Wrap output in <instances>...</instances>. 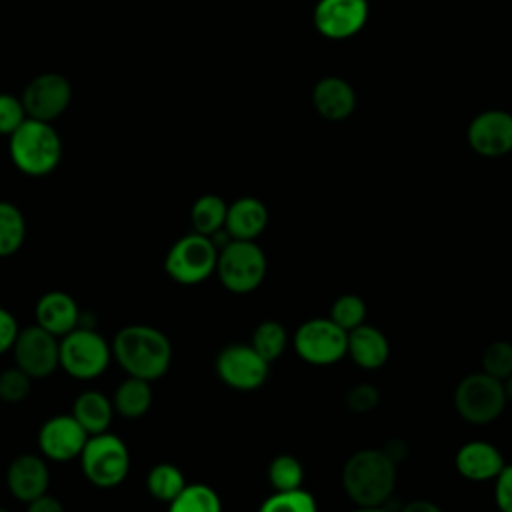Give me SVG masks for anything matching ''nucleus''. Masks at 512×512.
<instances>
[{
    "instance_id": "nucleus-24",
    "label": "nucleus",
    "mask_w": 512,
    "mask_h": 512,
    "mask_svg": "<svg viewBox=\"0 0 512 512\" xmlns=\"http://www.w3.org/2000/svg\"><path fill=\"white\" fill-rule=\"evenodd\" d=\"M226 212H228V204L220 196L202 194L200 198L194 200V204L190 208L192 232L212 238L216 232L224 230Z\"/></svg>"
},
{
    "instance_id": "nucleus-10",
    "label": "nucleus",
    "mask_w": 512,
    "mask_h": 512,
    "mask_svg": "<svg viewBox=\"0 0 512 512\" xmlns=\"http://www.w3.org/2000/svg\"><path fill=\"white\" fill-rule=\"evenodd\" d=\"M214 370L228 388L252 392L266 382L270 364L250 344L232 342L216 354Z\"/></svg>"
},
{
    "instance_id": "nucleus-16",
    "label": "nucleus",
    "mask_w": 512,
    "mask_h": 512,
    "mask_svg": "<svg viewBox=\"0 0 512 512\" xmlns=\"http://www.w3.org/2000/svg\"><path fill=\"white\" fill-rule=\"evenodd\" d=\"M6 486L10 494L24 504L46 494L50 486V472L46 460L32 452L14 456L6 468Z\"/></svg>"
},
{
    "instance_id": "nucleus-25",
    "label": "nucleus",
    "mask_w": 512,
    "mask_h": 512,
    "mask_svg": "<svg viewBox=\"0 0 512 512\" xmlns=\"http://www.w3.org/2000/svg\"><path fill=\"white\" fill-rule=\"evenodd\" d=\"M26 240V218L22 210L8 202L0 200V258L16 254Z\"/></svg>"
},
{
    "instance_id": "nucleus-20",
    "label": "nucleus",
    "mask_w": 512,
    "mask_h": 512,
    "mask_svg": "<svg viewBox=\"0 0 512 512\" xmlns=\"http://www.w3.org/2000/svg\"><path fill=\"white\" fill-rule=\"evenodd\" d=\"M504 466L500 450L484 440L466 442L456 452V470L472 482L496 480Z\"/></svg>"
},
{
    "instance_id": "nucleus-39",
    "label": "nucleus",
    "mask_w": 512,
    "mask_h": 512,
    "mask_svg": "<svg viewBox=\"0 0 512 512\" xmlns=\"http://www.w3.org/2000/svg\"><path fill=\"white\" fill-rule=\"evenodd\" d=\"M382 450H384V454H386L394 464L402 462V460L408 456V446H406V442H404L402 438H392V440H388Z\"/></svg>"
},
{
    "instance_id": "nucleus-42",
    "label": "nucleus",
    "mask_w": 512,
    "mask_h": 512,
    "mask_svg": "<svg viewBox=\"0 0 512 512\" xmlns=\"http://www.w3.org/2000/svg\"><path fill=\"white\" fill-rule=\"evenodd\" d=\"M504 390H506V398L512 402V374L504 380Z\"/></svg>"
},
{
    "instance_id": "nucleus-13",
    "label": "nucleus",
    "mask_w": 512,
    "mask_h": 512,
    "mask_svg": "<svg viewBox=\"0 0 512 512\" xmlns=\"http://www.w3.org/2000/svg\"><path fill=\"white\" fill-rule=\"evenodd\" d=\"M368 20L366 0H318L312 12L314 28L328 40L356 36Z\"/></svg>"
},
{
    "instance_id": "nucleus-41",
    "label": "nucleus",
    "mask_w": 512,
    "mask_h": 512,
    "mask_svg": "<svg viewBox=\"0 0 512 512\" xmlns=\"http://www.w3.org/2000/svg\"><path fill=\"white\" fill-rule=\"evenodd\" d=\"M352 512H394V510L380 504V506H356Z\"/></svg>"
},
{
    "instance_id": "nucleus-37",
    "label": "nucleus",
    "mask_w": 512,
    "mask_h": 512,
    "mask_svg": "<svg viewBox=\"0 0 512 512\" xmlns=\"http://www.w3.org/2000/svg\"><path fill=\"white\" fill-rule=\"evenodd\" d=\"M18 332H20V326H18L16 316L10 310L0 306V356L4 352L12 350Z\"/></svg>"
},
{
    "instance_id": "nucleus-17",
    "label": "nucleus",
    "mask_w": 512,
    "mask_h": 512,
    "mask_svg": "<svg viewBox=\"0 0 512 512\" xmlns=\"http://www.w3.org/2000/svg\"><path fill=\"white\" fill-rule=\"evenodd\" d=\"M34 316L36 324L56 338H62L80 326L78 302L62 290L44 292L34 306Z\"/></svg>"
},
{
    "instance_id": "nucleus-19",
    "label": "nucleus",
    "mask_w": 512,
    "mask_h": 512,
    "mask_svg": "<svg viewBox=\"0 0 512 512\" xmlns=\"http://www.w3.org/2000/svg\"><path fill=\"white\" fill-rule=\"evenodd\" d=\"M268 226V208L260 198L242 196L228 204L224 232L230 240H256Z\"/></svg>"
},
{
    "instance_id": "nucleus-40",
    "label": "nucleus",
    "mask_w": 512,
    "mask_h": 512,
    "mask_svg": "<svg viewBox=\"0 0 512 512\" xmlns=\"http://www.w3.org/2000/svg\"><path fill=\"white\" fill-rule=\"evenodd\" d=\"M400 512H442L438 504L430 502V500H412V502H406Z\"/></svg>"
},
{
    "instance_id": "nucleus-43",
    "label": "nucleus",
    "mask_w": 512,
    "mask_h": 512,
    "mask_svg": "<svg viewBox=\"0 0 512 512\" xmlns=\"http://www.w3.org/2000/svg\"><path fill=\"white\" fill-rule=\"evenodd\" d=\"M0 512H10L8 508H4V506H0Z\"/></svg>"
},
{
    "instance_id": "nucleus-11",
    "label": "nucleus",
    "mask_w": 512,
    "mask_h": 512,
    "mask_svg": "<svg viewBox=\"0 0 512 512\" xmlns=\"http://www.w3.org/2000/svg\"><path fill=\"white\" fill-rule=\"evenodd\" d=\"M14 366L24 370L32 380H42L60 368V338L38 324L20 328L12 346Z\"/></svg>"
},
{
    "instance_id": "nucleus-5",
    "label": "nucleus",
    "mask_w": 512,
    "mask_h": 512,
    "mask_svg": "<svg viewBox=\"0 0 512 512\" xmlns=\"http://www.w3.org/2000/svg\"><path fill=\"white\" fill-rule=\"evenodd\" d=\"M112 342L88 326H78L60 338V368L76 380H94L112 360Z\"/></svg>"
},
{
    "instance_id": "nucleus-33",
    "label": "nucleus",
    "mask_w": 512,
    "mask_h": 512,
    "mask_svg": "<svg viewBox=\"0 0 512 512\" xmlns=\"http://www.w3.org/2000/svg\"><path fill=\"white\" fill-rule=\"evenodd\" d=\"M32 388V378L18 366L4 368L0 372V400L8 404H18L28 398Z\"/></svg>"
},
{
    "instance_id": "nucleus-34",
    "label": "nucleus",
    "mask_w": 512,
    "mask_h": 512,
    "mask_svg": "<svg viewBox=\"0 0 512 512\" xmlns=\"http://www.w3.org/2000/svg\"><path fill=\"white\" fill-rule=\"evenodd\" d=\"M28 118L22 98L0 92V136H10Z\"/></svg>"
},
{
    "instance_id": "nucleus-15",
    "label": "nucleus",
    "mask_w": 512,
    "mask_h": 512,
    "mask_svg": "<svg viewBox=\"0 0 512 512\" xmlns=\"http://www.w3.org/2000/svg\"><path fill=\"white\" fill-rule=\"evenodd\" d=\"M470 148L486 158L512 152V114L506 110L480 112L468 126Z\"/></svg>"
},
{
    "instance_id": "nucleus-21",
    "label": "nucleus",
    "mask_w": 512,
    "mask_h": 512,
    "mask_svg": "<svg viewBox=\"0 0 512 512\" xmlns=\"http://www.w3.org/2000/svg\"><path fill=\"white\" fill-rule=\"evenodd\" d=\"M348 354L360 368L376 370L386 364L390 346L378 328L360 324L348 332Z\"/></svg>"
},
{
    "instance_id": "nucleus-22",
    "label": "nucleus",
    "mask_w": 512,
    "mask_h": 512,
    "mask_svg": "<svg viewBox=\"0 0 512 512\" xmlns=\"http://www.w3.org/2000/svg\"><path fill=\"white\" fill-rule=\"evenodd\" d=\"M114 404L100 390H86L76 396L72 404V416L88 432V436L108 432L114 416Z\"/></svg>"
},
{
    "instance_id": "nucleus-35",
    "label": "nucleus",
    "mask_w": 512,
    "mask_h": 512,
    "mask_svg": "<svg viewBox=\"0 0 512 512\" xmlns=\"http://www.w3.org/2000/svg\"><path fill=\"white\" fill-rule=\"evenodd\" d=\"M378 402H380V394L372 384H356L346 394V406L356 414H366L374 410Z\"/></svg>"
},
{
    "instance_id": "nucleus-1",
    "label": "nucleus",
    "mask_w": 512,
    "mask_h": 512,
    "mask_svg": "<svg viewBox=\"0 0 512 512\" xmlns=\"http://www.w3.org/2000/svg\"><path fill=\"white\" fill-rule=\"evenodd\" d=\"M112 356L128 376L154 382L172 364V342L160 328L128 324L114 334Z\"/></svg>"
},
{
    "instance_id": "nucleus-8",
    "label": "nucleus",
    "mask_w": 512,
    "mask_h": 512,
    "mask_svg": "<svg viewBox=\"0 0 512 512\" xmlns=\"http://www.w3.org/2000/svg\"><path fill=\"white\" fill-rule=\"evenodd\" d=\"M504 382L482 372L464 376L454 392L458 414L470 424H488L496 420L506 406Z\"/></svg>"
},
{
    "instance_id": "nucleus-28",
    "label": "nucleus",
    "mask_w": 512,
    "mask_h": 512,
    "mask_svg": "<svg viewBox=\"0 0 512 512\" xmlns=\"http://www.w3.org/2000/svg\"><path fill=\"white\" fill-rule=\"evenodd\" d=\"M250 346L268 362L272 364L274 360H278L286 346H288V334L286 328L278 322V320H264L260 322L254 332H252V340Z\"/></svg>"
},
{
    "instance_id": "nucleus-18",
    "label": "nucleus",
    "mask_w": 512,
    "mask_h": 512,
    "mask_svg": "<svg viewBox=\"0 0 512 512\" xmlns=\"http://www.w3.org/2000/svg\"><path fill=\"white\" fill-rule=\"evenodd\" d=\"M314 110L332 122L346 120L356 108V92L340 76H324L312 88Z\"/></svg>"
},
{
    "instance_id": "nucleus-30",
    "label": "nucleus",
    "mask_w": 512,
    "mask_h": 512,
    "mask_svg": "<svg viewBox=\"0 0 512 512\" xmlns=\"http://www.w3.org/2000/svg\"><path fill=\"white\" fill-rule=\"evenodd\" d=\"M258 512H318V506L310 492L296 488L270 494L262 500Z\"/></svg>"
},
{
    "instance_id": "nucleus-4",
    "label": "nucleus",
    "mask_w": 512,
    "mask_h": 512,
    "mask_svg": "<svg viewBox=\"0 0 512 512\" xmlns=\"http://www.w3.org/2000/svg\"><path fill=\"white\" fill-rule=\"evenodd\" d=\"M266 270V254L256 240H230L218 252L216 274L228 292H254L264 282Z\"/></svg>"
},
{
    "instance_id": "nucleus-3",
    "label": "nucleus",
    "mask_w": 512,
    "mask_h": 512,
    "mask_svg": "<svg viewBox=\"0 0 512 512\" xmlns=\"http://www.w3.org/2000/svg\"><path fill=\"white\" fill-rule=\"evenodd\" d=\"M8 154L18 172L42 178L54 172L62 160V138L52 122L26 118L8 136Z\"/></svg>"
},
{
    "instance_id": "nucleus-12",
    "label": "nucleus",
    "mask_w": 512,
    "mask_h": 512,
    "mask_svg": "<svg viewBox=\"0 0 512 512\" xmlns=\"http://www.w3.org/2000/svg\"><path fill=\"white\" fill-rule=\"evenodd\" d=\"M20 98L28 118L54 122L72 102V84L58 72H42L24 86Z\"/></svg>"
},
{
    "instance_id": "nucleus-2",
    "label": "nucleus",
    "mask_w": 512,
    "mask_h": 512,
    "mask_svg": "<svg viewBox=\"0 0 512 512\" xmlns=\"http://www.w3.org/2000/svg\"><path fill=\"white\" fill-rule=\"evenodd\" d=\"M396 484V464L378 448L354 452L342 468V486L356 506L386 504Z\"/></svg>"
},
{
    "instance_id": "nucleus-26",
    "label": "nucleus",
    "mask_w": 512,
    "mask_h": 512,
    "mask_svg": "<svg viewBox=\"0 0 512 512\" xmlns=\"http://www.w3.org/2000/svg\"><path fill=\"white\" fill-rule=\"evenodd\" d=\"M186 486L182 470L170 462H160L152 466L146 474V490L152 498L170 504Z\"/></svg>"
},
{
    "instance_id": "nucleus-14",
    "label": "nucleus",
    "mask_w": 512,
    "mask_h": 512,
    "mask_svg": "<svg viewBox=\"0 0 512 512\" xmlns=\"http://www.w3.org/2000/svg\"><path fill=\"white\" fill-rule=\"evenodd\" d=\"M88 442V432L72 414H56L38 430V448L44 458L54 462H70L80 458Z\"/></svg>"
},
{
    "instance_id": "nucleus-29",
    "label": "nucleus",
    "mask_w": 512,
    "mask_h": 512,
    "mask_svg": "<svg viewBox=\"0 0 512 512\" xmlns=\"http://www.w3.org/2000/svg\"><path fill=\"white\" fill-rule=\"evenodd\" d=\"M266 476H268V484L274 488V492L296 490V488H302L304 468L296 456L278 454L268 464Z\"/></svg>"
},
{
    "instance_id": "nucleus-32",
    "label": "nucleus",
    "mask_w": 512,
    "mask_h": 512,
    "mask_svg": "<svg viewBox=\"0 0 512 512\" xmlns=\"http://www.w3.org/2000/svg\"><path fill=\"white\" fill-rule=\"evenodd\" d=\"M482 368L486 374L504 382L512 374V344L506 340L488 344L482 354Z\"/></svg>"
},
{
    "instance_id": "nucleus-7",
    "label": "nucleus",
    "mask_w": 512,
    "mask_h": 512,
    "mask_svg": "<svg viewBox=\"0 0 512 512\" xmlns=\"http://www.w3.org/2000/svg\"><path fill=\"white\" fill-rule=\"evenodd\" d=\"M78 460L84 478L98 488H114L122 484L130 470L128 446L112 432L88 436Z\"/></svg>"
},
{
    "instance_id": "nucleus-38",
    "label": "nucleus",
    "mask_w": 512,
    "mask_h": 512,
    "mask_svg": "<svg viewBox=\"0 0 512 512\" xmlns=\"http://www.w3.org/2000/svg\"><path fill=\"white\" fill-rule=\"evenodd\" d=\"M26 512H64V506L58 498H54L46 492V494L34 498L32 502H28Z\"/></svg>"
},
{
    "instance_id": "nucleus-23",
    "label": "nucleus",
    "mask_w": 512,
    "mask_h": 512,
    "mask_svg": "<svg viewBox=\"0 0 512 512\" xmlns=\"http://www.w3.org/2000/svg\"><path fill=\"white\" fill-rule=\"evenodd\" d=\"M112 404L114 410L128 418V420H136L140 416H144L150 410L152 404V386L148 380L144 378H136V376H128L126 380H122L112 396Z\"/></svg>"
},
{
    "instance_id": "nucleus-27",
    "label": "nucleus",
    "mask_w": 512,
    "mask_h": 512,
    "mask_svg": "<svg viewBox=\"0 0 512 512\" xmlns=\"http://www.w3.org/2000/svg\"><path fill=\"white\" fill-rule=\"evenodd\" d=\"M168 512H222V502L212 486L194 482L168 504Z\"/></svg>"
},
{
    "instance_id": "nucleus-31",
    "label": "nucleus",
    "mask_w": 512,
    "mask_h": 512,
    "mask_svg": "<svg viewBox=\"0 0 512 512\" xmlns=\"http://www.w3.org/2000/svg\"><path fill=\"white\" fill-rule=\"evenodd\" d=\"M330 318L344 328L346 332L358 328L360 324H364L366 318V302L356 296V294H342L334 300L332 308H330Z\"/></svg>"
},
{
    "instance_id": "nucleus-9",
    "label": "nucleus",
    "mask_w": 512,
    "mask_h": 512,
    "mask_svg": "<svg viewBox=\"0 0 512 512\" xmlns=\"http://www.w3.org/2000/svg\"><path fill=\"white\" fill-rule=\"evenodd\" d=\"M296 354L312 366H330L348 354V332L332 318H310L294 332Z\"/></svg>"
},
{
    "instance_id": "nucleus-6",
    "label": "nucleus",
    "mask_w": 512,
    "mask_h": 512,
    "mask_svg": "<svg viewBox=\"0 0 512 512\" xmlns=\"http://www.w3.org/2000/svg\"><path fill=\"white\" fill-rule=\"evenodd\" d=\"M218 252L220 248L210 236L190 232L170 246L164 270L176 284L196 286L216 272Z\"/></svg>"
},
{
    "instance_id": "nucleus-36",
    "label": "nucleus",
    "mask_w": 512,
    "mask_h": 512,
    "mask_svg": "<svg viewBox=\"0 0 512 512\" xmlns=\"http://www.w3.org/2000/svg\"><path fill=\"white\" fill-rule=\"evenodd\" d=\"M494 498L500 512H512V464L504 466L502 472L496 476Z\"/></svg>"
}]
</instances>
